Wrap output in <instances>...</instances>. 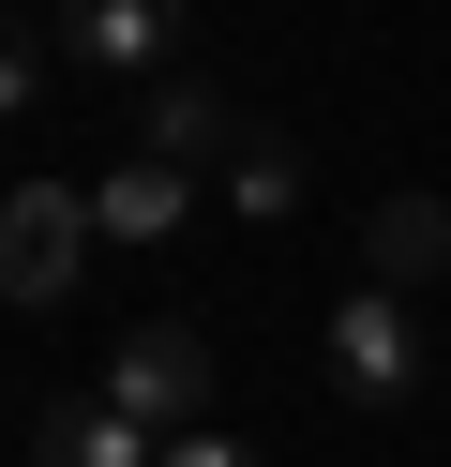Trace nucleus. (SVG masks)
<instances>
[{"instance_id":"1","label":"nucleus","mask_w":451,"mask_h":467,"mask_svg":"<svg viewBox=\"0 0 451 467\" xmlns=\"http://www.w3.org/2000/svg\"><path fill=\"white\" fill-rule=\"evenodd\" d=\"M90 242H106V226H90L76 182H15V196H0V302H15V317L76 302V256Z\"/></svg>"},{"instance_id":"2","label":"nucleus","mask_w":451,"mask_h":467,"mask_svg":"<svg viewBox=\"0 0 451 467\" xmlns=\"http://www.w3.org/2000/svg\"><path fill=\"white\" fill-rule=\"evenodd\" d=\"M331 392H346V407H406V392H421V317H406V286H346V302H331Z\"/></svg>"},{"instance_id":"6","label":"nucleus","mask_w":451,"mask_h":467,"mask_svg":"<svg viewBox=\"0 0 451 467\" xmlns=\"http://www.w3.org/2000/svg\"><path fill=\"white\" fill-rule=\"evenodd\" d=\"M451 272V196H376V212H361V286H436Z\"/></svg>"},{"instance_id":"9","label":"nucleus","mask_w":451,"mask_h":467,"mask_svg":"<svg viewBox=\"0 0 451 467\" xmlns=\"http://www.w3.org/2000/svg\"><path fill=\"white\" fill-rule=\"evenodd\" d=\"M210 196H226V212H241V226H256V242H271V226H286V212H301V151H286V136H271V121H256V136H241V151H226V166H210Z\"/></svg>"},{"instance_id":"5","label":"nucleus","mask_w":451,"mask_h":467,"mask_svg":"<svg viewBox=\"0 0 451 467\" xmlns=\"http://www.w3.org/2000/svg\"><path fill=\"white\" fill-rule=\"evenodd\" d=\"M241 136H256V121H241L210 76H150V91H136V151H150V166H196V182H210Z\"/></svg>"},{"instance_id":"10","label":"nucleus","mask_w":451,"mask_h":467,"mask_svg":"<svg viewBox=\"0 0 451 467\" xmlns=\"http://www.w3.org/2000/svg\"><path fill=\"white\" fill-rule=\"evenodd\" d=\"M30 91H46V46H15V31H0V121H30Z\"/></svg>"},{"instance_id":"4","label":"nucleus","mask_w":451,"mask_h":467,"mask_svg":"<svg viewBox=\"0 0 451 467\" xmlns=\"http://www.w3.org/2000/svg\"><path fill=\"white\" fill-rule=\"evenodd\" d=\"M60 61L90 76H180V0H60Z\"/></svg>"},{"instance_id":"8","label":"nucleus","mask_w":451,"mask_h":467,"mask_svg":"<svg viewBox=\"0 0 451 467\" xmlns=\"http://www.w3.org/2000/svg\"><path fill=\"white\" fill-rule=\"evenodd\" d=\"M180 196H196V166H150V151H120L106 182H90V226H106V242H166V226H180Z\"/></svg>"},{"instance_id":"11","label":"nucleus","mask_w":451,"mask_h":467,"mask_svg":"<svg viewBox=\"0 0 451 467\" xmlns=\"http://www.w3.org/2000/svg\"><path fill=\"white\" fill-rule=\"evenodd\" d=\"M166 467H256V452H241V437H210V422H196V437H166Z\"/></svg>"},{"instance_id":"7","label":"nucleus","mask_w":451,"mask_h":467,"mask_svg":"<svg viewBox=\"0 0 451 467\" xmlns=\"http://www.w3.org/2000/svg\"><path fill=\"white\" fill-rule=\"evenodd\" d=\"M46 467H166V437L136 422V407H106V392H76V407H46V437H30Z\"/></svg>"},{"instance_id":"3","label":"nucleus","mask_w":451,"mask_h":467,"mask_svg":"<svg viewBox=\"0 0 451 467\" xmlns=\"http://www.w3.org/2000/svg\"><path fill=\"white\" fill-rule=\"evenodd\" d=\"M106 407H136L150 437H196V422H210V347L180 332V317L120 332V347H106Z\"/></svg>"}]
</instances>
